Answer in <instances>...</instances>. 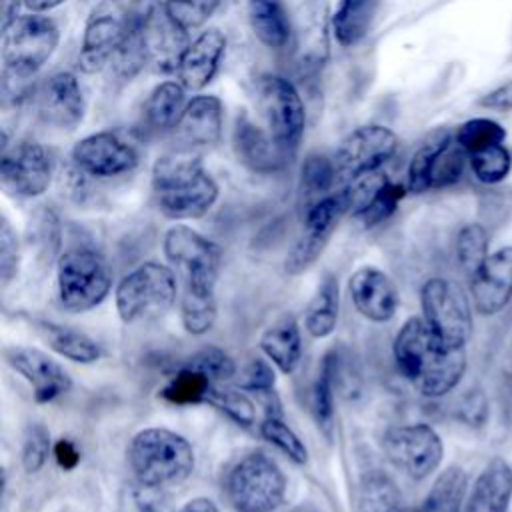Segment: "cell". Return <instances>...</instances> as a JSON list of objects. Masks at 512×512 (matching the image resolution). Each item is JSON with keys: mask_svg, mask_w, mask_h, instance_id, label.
Here are the masks:
<instances>
[{"mask_svg": "<svg viewBox=\"0 0 512 512\" xmlns=\"http://www.w3.org/2000/svg\"><path fill=\"white\" fill-rule=\"evenodd\" d=\"M392 352L400 374L424 398L446 396L466 372V348L446 346L422 316L400 326Z\"/></svg>", "mask_w": 512, "mask_h": 512, "instance_id": "1", "label": "cell"}, {"mask_svg": "<svg viewBox=\"0 0 512 512\" xmlns=\"http://www.w3.org/2000/svg\"><path fill=\"white\" fill-rule=\"evenodd\" d=\"M152 192L158 210L172 220H196L218 200V184L192 150L160 156L152 168Z\"/></svg>", "mask_w": 512, "mask_h": 512, "instance_id": "2", "label": "cell"}, {"mask_svg": "<svg viewBox=\"0 0 512 512\" xmlns=\"http://www.w3.org/2000/svg\"><path fill=\"white\" fill-rule=\"evenodd\" d=\"M126 458L134 480L156 490L184 482L194 470L190 442L168 428L136 432L128 444Z\"/></svg>", "mask_w": 512, "mask_h": 512, "instance_id": "3", "label": "cell"}, {"mask_svg": "<svg viewBox=\"0 0 512 512\" xmlns=\"http://www.w3.org/2000/svg\"><path fill=\"white\" fill-rule=\"evenodd\" d=\"M224 494L234 512H274L284 502L286 476L266 452L252 450L228 468Z\"/></svg>", "mask_w": 512, "mask_h": 512, "instance_id": "4", "label": "cell"}, {"mask_svg": "<svg viewBox=\"0 0 512 512\" xmlns=\"http://www.w3.org/2000/svg\"><path fill=\"white\" fill-rule=\"evenodd\" d=\"M112 288V268L108 260L90 248L66 250L58 258L56 294L68 312L96 308Z\"/></svg>", "mask_w": 512, "mask_h": 512, "instance_id": "5", "label": "cell"}, {"mask_svg": "<svg viewBox=\"0 0 512 512\" xmlns=\"http://www.w3.org/2000/svg\"><path fill=\"white\" fill-rule=\"evenodd\" d=\"M164 254L184 282V292L214 294L220 268V248L186 224H176L164 234Z\"/></svg>", "mask_w": 512, "mask_h": 512, "instance_id": "6", "label": "cell"}, {"mask_svg": "<svg viewBox=\"0 0 512 512\" xmlns=\"http://www.w3.org/2000/svg\"><path fill=\"white\" fill-rule=\"evenodd\" d=\"M176 274L160 262H144L116 286V310L122 322L132 324L172 308L176 302Z\"/></svg>", "mask_w": 512, "mask_h": 512, "instance_id": "7", "label": "cell"}, {"mask_svg": "<svg viewBox=\"0 0 512 512\" xmlns=\"http://www.w3.org/2000/svg\"><path fill=\"white\" fill-rule=\"evenodd\" d=\"M258 110L266 130L286 158H294L306 126V110L298 88L284 76L266 74L258 80Z\"/></svg>", "mask_w": 512, "mask_h": 512, "instance_id": "8", "label": "cell"}, {"mask_svg": "<svg viewBox=\"0 0 512 512\" xmlns=\"http://www.w3.org/2000/svg\"><path fill=\"white\" fill-rule=\"evenodd\" d=\"M422 318L452 348H466L472 336V308L464 290L442 276L428 278L420 290Z\"/></svg>", "mask_w": 512, "mask_h": 512, "instance_id": "9", "label": "cell"}, {"mask_svg": "<svg viewBox=\"0 0 512 512\" xmlns=\"http://www.w3.org/2000/svg\"><path fill=\"white\" fill-rule=\"evenodd\" d=\"M468 152L456 142L450 130L432 132L412 154L408 164V192L420 194L432 188L456 184L466 168Z\"/></svg>", "mask_w": 512, "mask_h": 512, "instance_id": "10", "label": "cell"}, {"mask_svg": "<svg viewBox=\"0 0 512 512\" xmlns=\"http://www.w3.org/2000/svg\"><path fill=\"white\" fill-rule=\"evenodd\" d=\"M352 198L348 186H342L338 192H332L306 208L304 228L292 250L286 256L284 270L290 276L306 272L324 252L334 230L338 228L342 216L350 212Z\"/></svg>", "mask_w": 512, "mask_h": 512, "instance_id": "11", "label": "cell"}, {"mask_svg": "<svg viewBox=\"0 0 512 512\" xmlns=\"http://www.w3.org/2000/svg\"><path fill=\"white\" fill-rule=\"evenodd\" d=\"M60 42L58 26L40 14L20 16L6 32L2 42V68L36 76L52 58Z\"/></svg>", "mask_w": 512, "mask_h": 512, "instance_id": "12", "label": "cell"}, {"mask_svg": "<svg viewBox=\"0 0 512 512\" xmlns=\"http://www.w3.org/2000/svg\"><path fill=\"white\" fill-rule=\"evenodd\" d=\"M398 150V136L382 124H366L352 130L338 146L334 164L342 184L356 182L378 172Z\"/></svg>", "mask_w": 512, "mask_h": 512, "instance_id": "13", "label": "cell"}, {"mask_svg": "<svg viewBox=\"0 0 512 512\" xmlns=\"http://www.w3.org/2000/svg\"><path fill=\"white\" fill-rule=\"evenodd\" d=\"M382 448L388 460L414 480L430 476L444 456L440 434L424 422L390 428L382 438Z\"/></svg>", "mask_w": 512, "mask_h": 512, "instance_id": "14", "label": "cell"}, {"mask_svg": "<svg viewBox=\"0 0 512 512\" xmlns=\"http://www.w3.org/2000/svg\"><path fill=\"white\" fill-rule=\"evenodd\" d=\"M0 180L6 192L20 198L42 196L52 182V158L36 140H20L2 150Z\"/></svg>", "mask_w": 512, "mask_h": 512, "instance_id": "15", "label": "cell"}, {"mask_svg": "<svg viewBox=\"0 0 512 512\" xmlns=\"http://www.w3.org/2000/svg\"><path fill=\"white\" fill-rule=\"evenodd\" d=\"M74 166L94 178H112L136 168L138 152L118 132L102 130L80 138L72 148Z\"/></svg>", "mask_w": 512, "mask_h": 512, "instance_id": "16", "label": "cell"}, {"mask_svg": "<svg viewBox=\"0 0 512 512\" xmlns=\"http://www.w3.org/2000/svg\"><path fill=\"white\" fill-rule=\"evenodd\" d=\"M6 364L32 388L38 404H48L72 388L68 372L46 352L30 346H10L4 350Z\"/></svg>", "mask_w": 512, "mask_h": 512, "instance_id": "17", "label": "cell"}, {"mask_svg": "<svg viewBox=\"0 0 512 512\" xmlns=\"http://www.w3.org/2000/svg\"><path fill=\"white\" fill-rule=\"evenodd\" d=\"M124 38V10L98 6L84 26V38L78 54V68L84 74H96L110 66Z\"/></svg>", "mask_w": 512, "mask_h": 512, "instance_id": "18", "label": "cell"}, {"mask_svg": "<svg viewBox=\"0 0 512 512\" xmlns=\"http://www.w3.org/2000/svg\"><path fill=\"white\" fill-rule=\"evenodd\" d=\"M86 112L84 92L72 72L52 74L38 92V114L56 130H74Z\"/></svg>", "mask_w": 512, "mask_h": 512, "instance_id": "19", "label": "cell"}, {"mask_svg": "<svg viewBox=\"0 0 512 512\" xmlns=\"http://www.w3.org/2000/svg\"><path fill=\"white\" fill-rule=\"evenodd\" d=\"M470 294L474 308L492 316L512 298V246L488 254L484 264L470 276Z\"/></svg>", "mask_w": 512, "mask_h": 512, "instance_id": "20", "label": "cell"}, {"mask_svg": "<svg viewBox=\"0 0 512 512\" xmlns=\"http://www.w3.org/2000/svg\"><path fill=\"white\" fill-rule=\"evenodd\" d=\"M232 148L248 170L256 174H274L282 170L290 158L282 154L268 130L256 124L246 112H240L232 130Z\"/></svg>", "mask_w": 512, "mask_h": 512, "instance_id": "21", "label": "cell"}, {"mask_svg": "<svg viewBox=\"0 0 512 512\" xmlns=\"http://www.w3.org/2000/svg\"><path fill=\"white\" fill-rule=\"evenodd\" d=\"M350 298L356 310L370 322H388L398 310V290L390 276L374 266L358 268L348 280Z\"/></svg>", "mask_w": 512, "mask_h": 512, "instance_id": "22", "label": "cell"}, {"mask_svg": "<svg viewBox=\"0 0 512 512\" xmlns=\"http://www.w3.org/2000/svg\"><path fill=\"white\" fill-rule=\"evenodd\" d=\"M296 66L302 76H314L328 58V12L320 0L300 8L296 22Z\"/></svg>", "mask_w": 512, "mask_h": 512, "instance_id": "23", "label": "cell"}, {"mask_svg": "<svg viewBox=\"0 0 512 512\" xmlns=\"http://www.w3.org/2000/svg\"><path fill=\"white\" fill-rule=\"evenodd\" d=\"M226 52V38L218 28H206L184 50L176 68L178 82L186 90H202L216 76Z\"/></svg>", "mask_w": 512, "mask_h": 512, "instance_id": "24", "label": "cell"}, {"mask_svg": "<svg viewBox=\"0 0 512 512\" xmlns=\"http://www.w3.org/2000/svg\"><path fill=\"white\" fill-rule=\"evenodd\" d=\"M222 122L224 108L220 98L198 94L186 104L176 132L188 146H214L222 136Z\"/></svg>", "mask_w": 512, "mask_h": 512, "instance_id": "25", "label": "cell"}, {"mask_svg": "<svg viewBox=\"0 0 512 512\" xmlns=\"http://www.w3.org/2000/svg\"><path fill=\"white\" fill-rule=\"evenodd\" d=\"M512 500V466L492 458L476 476L464 512H508Z\"/></svg>", "mask_w": 512, "mask_h": 512, "instance_id": "26", "label": "cell"}, {"mask_svg": "<svg viewBox=\"0 0 512 512\" xmlns=\"http://www.w3.org/2000/svg\"><path fill=\"white\" fill-rule=\"evenodd\" d=\"M186 104V88L178 80L158 84L142 104V132L154 136L176 128Z\"/></svg>", "mask_w": 512, "mask_h": 512, "instance_id": "27", "label": "cell"}, {"mask_svg": "<svg viewBox=\"0 0 512 512\" xmlns=\"http://www.w3.org/2000/svg\"><path fill=\"white\" fill-rule=\"evenodd\" d=\"M260 350L282 374L294 372L302 358V336L298 320L292 314L278 316L262 332Z\"/></svg>", "mask_w": 512, "mask_h": 512, "instance_id": "28", "label": "cell"}, {"mask_svg": "<svg viewBox=\"0 0 512 512\" xmlns=\"http://www.w3.org/2000/svg\"><path fill=\"white\" fill-rule=\"evenodd\" d=\"M34 330L50 350L70 362L94 364L102 356L98 342L72 326H64L52 320H34Z\"/></svg>", "mask_w": 512, "mask_h": 512, "instance_id": "29", "label": "cell"}, {"mask_svg": "<svg viewBox=\"0 0 512 512\" xmlns=\"http://www.w3.org/2000/svg\"><path fill=\"white\" fill-rule=\"evenodd\" d=\"M246 12L254 36L266 48L280 50L288 44L294 28L284 0H246Z\"/></svg>", "mask_w": 512, "mask_h": 512, "instance_id": "30", "label": "cell"}, {"mask_svg": "<svg viewBox=\"0 0 512 512\" xmlns=\"http://www.w3.org/2000/svg\"><path fill=\"white\" fill-rule=\"evenodd\" d=\"M382 0H338L332 14V34L344 48H352L362 42L380 10Z\"/></svg>", "mask_w": 512, "mask_h": 512, "instance_id": "31", "label": "cell"}, {"mask_svg": "<svg viewBox=\"0 0 512 512\" xmlns=\"http://www.w3.org/2000/svg\"><path fill=\"white\" fill-rule=\"evenodd\" d=\"M340 288L334 274H326L320 282L316 294L306 306L304 328L312 338H326L334 332L338 322Z\"/></svg>", "mask_w": 512, "mask_h": 512, "instance_id": "32", "label": "cell"}, {"mask_svg": "<svg viewBox=\"0 0 512 512\" xmlns=\"http://www.w3.org/2000/svg\"><path fill=\"white\" fill-rule=\"evenodd\" d=\"M358 512H416L408 508L398 486L382 472L364 476L358 494Z\"/></svg>", "mask_w": 512, "mask_h": 512, "instance_id": "33", "label": "cell"}, {"mask_svg": "<svg viewBox=\"0 0 512 512\" xmlns=\"http://www.w3.org/2000/svg\"><path fill=\"white\" fill-rule=\"evenodd\" d=\"M466 472L450 466L434 480L426 498L416 512H462L466 498Z\"/></svg>", "mask_w": 512, "mask_h": 512, "instance_id": "34", "label": "cell"}, {"mask_svg": "<svg viewBox=\"0 0 512 512\" xmlns=\"http://www.w3.org/2000/svg\"><path fill=\"white\" fill-rule=\"evenodd\" d=\"M336 354L328 352L322 358L318 376L312 386L310 406L316 420V426L326 438H332L334 432V378H336Z\"/></svg>", "mask_w": 512, "mask_h": 512, "instance_id": "35", "label": "cell"}, {"mask_svg": "<svg viewBox=\"0 0 512 512\" xmlns=\"http://www.w3.org/2000/svg\"><path fill=\"white\" fill-rule=\"evenodd\" d=\"M214 386L212 378L204 374L202 370L190 366L188 362L170 376L166 386L160 390V396L176 406H188V404H200L206 402L210 388Z\"/></svg>", "mask_w": 512, "mask_h": 512, "instance_id": "36", "label": "cell"}, {"mask_svg": "<svg viewBox=\"0 0 512 512\" xmlns=\"http://www.w3.org/2000/svg\"><path fill=\"white\" fill-rule=\"evenodd\" d=\"M406 192H408L406 184L392 182L384 176L382 182L374 188V192L368 196V200L358 208V212L354 216L360 218L366 228L378 226L380 222L388 220L396 212V208H398L400 200L406 196Z\"/></svg>", "mask_w": 512, "mask_h": 512, "instance_id": "37", "label": "cell"}, {"mask_svg": "<svg viewBox=\"0 0 512 512\" xmlns=\"http://www.w3.org/2000/svg\"><path fill=\"white\" fill-rule=\"evenodd\" d=\"M300 182H302V192L308 198V206L332 194V188L338 182L334 158H328L324 154H310L302 164Z\"/></svg>", "mask_w": 512, "mask_h": 512, "instance_id": "38", "label": "cell"}, {"mask_svg": "<svg viewBox=\"0 0 512 512\" xmlns=\"http://www.w3.org/2000/svg\"><path fill=\"white\" fill-rule=\"evenodd\" d=\"M208 404L224 412L230 420H234L238 426L250 428L256 422V404L242 388L214 384L206 398Z\"/></svg>", "mask_w": 512, "mask_h": 512, "instance_id": "39", "label": "cell"}, {"mask_svg": "<svg viewBox=\"0 0 512 512\" xmlns=\"http://www.w3.org/2000/svg\"><path fill=\"white\" fill-rule=\"evenodd\" d=\"M216 296L182 292L180 296V318L182 326L192 336H202L212 330L216 322Z\"/></svg>", "mask_w": 512, "mask_h": 512, "instance_id": "40", "label": "cell"}, {"mask_svg": "<svg viewBox=\"0 0 512 512\" xmlns=\"http://www.w3.org/2000/svg\"><path fill=\"white\" fill-rule=\"evenodd\" d=\"M468 164L480 182L498 184L510 174L512 154L504 144H492L468 154Z\"/></svg>", "mask_w": 512, "mask_h": 512, "instance_id": "41", "label": "cell"}, {"mask_svg": "<svg viewBox=\"0 0 512 512\" xmlns=\"http://www.w3.org/2000/svg\"><path fill=\"white\" fill-rule=\"evenodd\" d=\"M260 434L280 452H284L292 462L304 464L308 460V450L300 436L282 420V414H266L260 422Z\"/></svg>", "mask_w": 512, "mask_h": 512, "instance_id": "42", "label": "cell"}, {"mask_svg": "<svg viewBox=\"0 0 512 512\" xmlns=\"http://www.w3.org/2000/svg\"><path fill=\"white\" fill-rule=\"evenodd\" d=\"M456 256L462 270L472 276L488 258V232L482 224H466L456 236Z\"/></svg>", "mask_w": 512, "mask_h": 512, "instance_id": "43", "label": "cell"}, {"mask_svg": "<svg viewBox=\"0 0 512 512\" xmlns=\"http://www.w3.org/2000/svg\"><path fill=\"white\" fill-rule=\"evenodd\" d=\"M454 138L468 154H472L492 144H502L506 130L490 118H472L454 132Z\"/></svg>", "mask_w": 512, "mask_h": 512, "instance_id": "44", "label": "cell"}, {"mask_svg": "<svg viewBox=\"0 0 512 512\" xmlns=\"http://www.w3.org/2000/svg\"><path fill=\"white\" fill-rule=\"evenodd\" d=\"M222 0H164L168 16L186 32L204 26Z\"/></svg>", "mask_w": 512, "mask_h": 512, "instance_id": "45", "label": "cell"}, {"mask_svg": "<svg viewBox=\"0 0 512 512\" xmlns=\"http://www.w3.org/2000/svg\"><path fill=\"white\" fill-rule=\"evenodd\" d=\"M52 452L50 432L44 424L34 422L26 428L22 440V468L28 474H36L44 468L48 456Z\"/></svg>", "mask_w": 512, "mask_h": 512, "instance_id": "46", "label": "cell"}, {"mask_svg": "<svg viewBox=\"0 0 512 512\" xmlns=\"http://www.w3.org/2000/svg\"><path fill=\"white\" fill-rule=\"evenodd\" d=\"M188 364L208 374L214 384H224L236 374V364L230 358V354H226L222 348H216V346H206L198 350L194 356H190Z\"/></svg>", "mask_w": 512, "mask_h": 512, "instance_id": "47", "label": "cell"}, {"mask_svg": "<svg viewBox=\"0 0 512 512\" xmlns=\"http://www.w3.org/2000/svg\"><path fill=\"white\" fill-rule=\"evenodd\" d=\"M274 384L276 376L272 370V362H266L262 358L250 360L240 374V388L246 392H254L258 396L274 394Z\"/></svg>", "mask_w": 512, "mask_h": 512, "instance_id": "48", "label": "cell"}, {"mask_svg": "<svg viewBox=\"0 0 512 512\" xmlns=\"http://www.w3.org/2000/svg\"><path fill=\"white\" fill-rule=\"evenodd\" d=\"M18 262H20V250H18V238L12 230L10 222L2 218L0 222V278L2 286L6 288L18 274Z\"/></svg>", "mask_w": 512, "mask_h": 512, "instance_id": "49", "label": "cell"}, {"mask_svg": "<svg viewBox=\"0 0 512 512\" xmlns=\"http://www.w3.org/2000/svg\"><path fill=\"white\" fill-rule=\"evenodd\" d=\"M34 90V76L2 68V106H18Z\"/></svg>", "mask_w": 512, "mask_h": 512, "instance_id": "50", "label": "cell"}, {"mask_svg": "<svg viewBox=\"0 0 512 512\" xmlns=\"http://www.w3.org/2000/svg\"><path fill=\"white\" fill-rule=\"evenodd\" d=\"M156 488H148L136 482V488H130L126 500L122 502L124 512H162L160 502L152 496Z\"/></svg>", "mask_w": 512, "mask_h": 512, "instance_id": "51", "label": "cell"}, {"mask_svg": "<svg viewBox=\"0 0 512 512\" xmlns=\"http://www.w3.org/2000/svg\"><path fill=\"white\" fill-rule=\"evenodd\" d=\"M34 230V236L40 238V250L50 258V254L58 248V222L54 214L50 210H42L38 214Z\"/></svg>", "mask_w": 512, "mask_h": 512, "instance_id": "52", "label": "cell"}, {"mask_svg": "<svg viewBox=\"0 0 512 512\" xmlns=\"http://www.w3.org/2000/svg\"><path fill=\"white\" fill-rule=\"evenodd\" d=\"M478 104L488 110H512V80L492 88L478 100Z\"/></svg>", "mask_w": 512, "mask_h": 512, "instance_id": "53", "label": "cell"}, {"mask_svg": "<svg viewBox=\"0 0 512 512\" xmlns=\"http://www.w3.org/2000/svg\"><path fill=\"white\" fill-rule=\"evenodd\" d=\"M52 454H54L58 466H60L62 470H66V472L74 470V468L80 464V450H78V446H76L72 440H68V438L56 440V442L52 444Z\"/></svg>", "mask_w": 512, "mask_h": 512, "instance_id": "54", "label": "cell"}, {"mask_svg": "<svg viewBox=\"0 0 512 512\" xmlns=\"http://www.w3.org/2000/svg\"><path fill=\"white\" fill-rule=\"evenodd\" d=\"M24 6V0H0V30L2 34L20 18L18 10Z\"/></svg>", "mask_w": 512, "mask_h": 512, "instance_id": "55", "label": "cell"}, {"mask_svg": "<svg viewBox=\"0 0 512 512\" xmlns=\"http://www.w3.org/2000/svg\"><path fill=\"white\" fill-rule=\"evenodd\" d=\"M178 512H220V508L210 498L198 496V498L188 500Z\"/></svg>", "mask_w": 512, "mask_h": 512, "instance_id": "56", "label": "cell"}, {"mask_svg": "<svg viewBox=\"0 0 512 512\" xmlns=\"http://www.w3.org/2000/svg\"><path fill=\"white\" fill-rule=\"evenodd\" d=\"M66 0H24V6L32 12V14H42L48 10H54L58 6H62Z\"/></svg>", "mask_w": 512, "mask_h": 512, "instance_id": "57", "label": "cell"}, {"mask_svg": "<svg viewBox=\"0 0 512 512\" xmlns=\"http://www.w3.org/2000/svg\"><path fill=\"white\" fill-rule=\"evenodd\" d=\"M290 512H322V510H318V508L312 506V504H300V506L292 508Z\"/></svg>", "mask_w": 512, "mask_h": 512, "instance_id": "58", "label": "cell"}]
</instances>
